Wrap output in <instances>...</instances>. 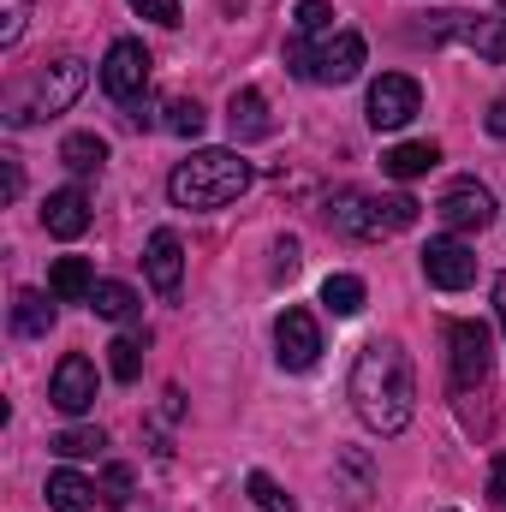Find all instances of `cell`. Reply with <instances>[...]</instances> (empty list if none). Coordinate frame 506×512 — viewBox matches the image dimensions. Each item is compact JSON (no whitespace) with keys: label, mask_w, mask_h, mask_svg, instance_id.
<instances>
[{"label":"cell","mask_w":506,"mask_h":512,"mask_svg":"<svg viewBox=\"0 0 506 512\" xmlns=\"http://www.w3.org/2000/svg\"><path fill=\"white\" fill-rule=\"evenodd\" d=\"M48 292H54V304H90V292H96L90 262H84V256H60V262L48 268Z\"/></svg>","instance_id":"obj_16"},{"label":"cell","mask_w":506,"mask_h":512,"mask_svg":"<svg viewBox=\"0 0 506 512\" xmlns=\"http://www.w3.org/2000/svg\"><path fill=\"white\" fill-rule=\"evenodd\" d=\"M274 274H280V280L298 274V239H280V245H274Z\"/></svg>","instance_id":"obj_34"},{"label":"cell","mask_w":506,"mask_h":512,"mask_svg":"<svg viewBox=\"0 0 506 512\" xmlns=\"http://www.w3.org/2000/svg\"><path fill=\"white\" fill-rule=\"evenodd\" d=\"M0 167H6V203L24 191V167H18V155H0Z\"/></svg>","instance_id":"obj_35"},{"label":"cell","mask_w":506,"mask_h":512,"mask_svg":"<svg viewBox=\"0 0 506 512\" xmlns=\"http://www.w3.org/2000/svg\"><path fill=\"white\" fill-rule=\"evenodd\" d=\"M381 167H387V179H423V173H435L441 167V149L435 143H393L387 155H381Z\"/></svg>","instance_id":"obj_18"},{"label":"cell","mask_w":506,"mask_h":512,"mask_svg":"<svg viewBox=\"0 0 506 512\" xmlns=\"http://www.w3.org/2000/svg\"><path fill=\"white\" fill-rule=\"evenodd\" d=\"M102 447H108L102 429H60V435H54V453H60V459H96Z\"/></svg>","instance_id":"obj_26"},{"label":"cell","mask_w":506,"mask_h":512,"mask_svg":"<svg viewBox=\"0 0 506 512\" xmlns=\"http://www.w3.org/2000/svg\"><path fill=\"white\" fill-rule=\"evenodd\" d=\"M364 36L358 30H328V36H292L286 42V66L310 84H352L364 72Z\"/></svg>","instance_id":"obj_3"},{"label":"cell","mask_w":506,"mask_h":512,"mask_svg":"<svg viewBox=\"0 0 506 512\" xmlns=\"http://www.w3.org/2000/svg\"><path fill=\"white\" fill-rule=\"evenodd\" d=\"M227 131H233V143H262V137L274 131L262 90H233V102H227Z\"/></svg>","instance_id":"obj_15"},{"label":"cell","mask_w":506,"mask_h":512,"mask_svg":"<svg viewBox=\"0 0 506 512\" xmlns=\"http://www.w3.org/2000/svg\"><path fill=\"white\" fill-rule=\"evenodd\" d=\"M42 227H48L54 239H84V233H90V197H84L78 185L48 191V203H42Z\"/></svg>","instance_id":"obj_13"},{"label":"cell","mask_w":506,"mask_h":512,"mask_svg":"<svg viewBox=\"0 0 506 512\" xmlns=\"http://www.w3.org/2000/svg\"><path fill=\"white\" fill-rule=\"evenodd\" d=\"M447 352H453V387H459V393H471V387L489 382L495 352H489V328H483V322H453V328H447Z\"/></svg>","instance_id":"obj_8"},{"label":"cell","mask_w":506,"mask_h":512,"mask_svg":"<svg viewBox=\"0 0 506 512\" xmlns=\"http://www.w3.org/2000/svg\"><path fill=\"white\" fill-rule=\"evenodd\" d=\"M60 161H66L78 179H90V173L108 167V137H96V131H72V137L60 143Z\"/></svg>","instance_id":"obj_20"},{"label":"cell","mask_w":506,"mask_h":512,"mask_svg":"<svg viewBox=\"0 0 506 512\" xmlns=\"http://www.w3.org/2000/svg\"><path fill=\"white\" fill-rule=\"evenodd\" d=\"M143 268H149V286L161 292V298H173L179 292V280H185V245H179V233H155L149 239V251H143Z\"/></svg>","instance_id":"obj_14"},{"label":"cell","mask_w":506,"mask_h":512,"mask_svg":"<svg viewBox=\"0 0 506 512\" xmlns=\"http://www.w3.org/2000/svg\"><path fill=\"white\" fill-rule=\"evenodd\" d=\"M48 399H54L66 417H84V411L96 405V364H90L84 352H66V358L54 364V376H48Z\"/></svg>","instance_id":"obj_10"},{"label":"cell","mask_w":506,"mask_h":512,"mask_svg":"<svg viewBox=\"0 0 506 512\" xmlns=\"http://www.w3.org/2000/svg\"><path fill=\"white\" fill-rule=\"evenodd\" d=\"M352 411L364 429L376 435H399L417 411V376H411V358L399 340H370L352 364Z\"/></svg>","instance_id":"obj_1"},{"label":"cell","mask_w":506,"mask_h":512,"mask_svg":"<svg viewBox=\"0 0 506 512\" xmlns=\"http://www.w3.org/2000/svg\"><path fill=\"white\" fill-rule=\"evenodd\" d=\"M495 316H501V334H506V274L495 280Z\"/></svg>","instance_id":"obj_37"},{"label":"cell","mask_w":506,"mask_h":512,"mask_svg":"<svg viewBox=\"0 0 506 512\" xmlns=\"http://www.w3.org/2000/svg\"><path fill=\"white\" fill-rule=\"evenodd\" d=\"M149 72H155L149 48L131 42V36H120V42L108 48V60H102V90H108L120 108H137V102L149 96Z\"/></svg>","instance_id":"obj_5"},{"label":"cell","mask_w":506,"mask_h":512,"mask_svg":"<svg viewBox=\"0 0 506 512\" xmlns=\"http://www.w3.org/2000/svg\"><path fill=\"white\" fill-rule=\"evenodd\" d=\"M84 84H90V66L78 60V54H66V60H54L48 72H36V84H30V102H12V114H6V126H24V120H36V114H66L78 96H84Z\"/></svg>","instance_id":"obj_4"},{"label":"cell","mask_w":506,"mask_h":512,"mask_svg":"<svg viewBox=\"0 0 506 512\" xmlns=\"http://www.w3.org/2000/svg\"><path fill=\"white\" fill-rule=\"evenodd\" d=\"M417 114H423V90H417L411 72H381L370 84V126L376 131H399V126H411Z\"/></svg>","instance_id":"obj_6"},{"label":"cell","mask_w":506,"mask_h":512,"mask_svg":"<svg viewBox=\"0 0 506 512\" xmlns=\"http://www.w3.org/2000/svg\"><path fill=\"white\" fill-rule=\"evenodd\" d=\"M108 370H114V382H137L143 376V340L137 334H120L108 346Z\"/></svg>","instance_id":"obj_24"},{"label":"cell","mask_w":506,"mask_h":512,"mask_svg":"<svg viewBox=\"0 0 506 512\" xmlns=\"http://www.w3.org/2000/svg\"><path fill=\"white\" fill-rule=\"evenodd\" d=\"M364 298H370V292H364L358 274H328V280H322V304H328L334 316H358Z\"/></svg>","instance_id":"obj_23"},{"label":"cell","mask_w":506,"mask_h":512,"mask_svg":"<svg viewBox=\"0 0 506 512\" xmlns=\"http://www.w3.org/2000/svg\"><path fill=\"white\" fill-rule=\"evenodd\" d=\"M90 310H96L102 322H131L143 304H137V292H131L126 280H96V292H90Z\"/></svg>","instance_id":"obj_22"},{"label":"cell","mask_w":506,"mask_h":512,"mask_svg":"<svg viewBox=\"0 0 506 512\" xmlns=\"http://www.w3.org/2000/svg\"><path fill=\"white\" fill-rule=\"evenodd\" d=\"M131 6H137L143 18H155V24H167V30L179 24V0H131Z\"/></svg>","instance_id":"obj_32"},{"label":"cell","mask_w":506,"mask_h":512,"mask_svg":"<svg viewBox=\"0 0 506 512\" xmlns=\"http://www.w3.org/2000/svg\"><path fill=\"white\" fill-rule=\"evenodd\" d=\"M489 501H495V512H506V453H495V465H489Z\"/></svg>","instance_id":"obj_33"},{"label":"cell","mask_w":506,"mask_h":512,"mask_svg":"<svg viewBox=\"0 0 506 512\" xmlns=\"http://www.w3.org/2000/svg\"><path fill=\"white\" fill-rule=\"evenodd\" d=\"M203 126H209V114H203L191 96L167 102V120H161V131H173V137H203Z\"/></svg>","instance_id":"obj_27"},{"label":"cell","mask_w":506,"mask_h":512,"mask_svg":"<svg viewBox=\"0 0 506 512\" xmlns=\"http://www.w3.org/2000/svg\"><path fill=\"white\" fill-rule=\"evenodd\" d=\"M245 495H251L262 512H298V501H292V495H286L268 471H251V477H245Z\"/></svg>","instance_id":"obj_25"},{"label":"cell","mask_w":506,"mask_h":512,"mask_svg":"<svg viewBox=\"0 0 506 512\" xmlns=\"http://www.w3.org/2000/svg\"><path fill=\"white\" fill-rule=\"evenodd\" d=\"M381 215H387V233H405L417 227V197H381Z\"/></svg>","instance_id":"obj_31"},{"label":"cell","mask_w":506,"mask_h":512,"mask_svg":"<svg viewBox=\"0 0 506 512\" xmlns=\"http://www.w3.org/2000/svg\"><path fill=\"white\" fill-rule=\"evenodd\" d=\"M274 358H280V370H292V376L316 370V358H322V328H316L310 310H280V322H274Z\"/></svg>","instance_id":"obj_7"},{"label":"cell","mask_w":506,"mask_h":512,"mask_svg":"<svg viewBox=\"0 0 506 512\" xmlns=\"http://www.w3.org/2000/svg\"><path fill=\"white\" fill-rule=\"evenodd\" d=\"M435 215H441L447 233H483V227L495 221V197H489V185H477V179H453V185L441 191Z\"/></svg>","instance_id":"obj_9"},{"label":"cell","mask_w":506,"mask_h":512,"mask_svg":"<svg viewBox=\"0 0 506 512\" xmlns=\"http://www.w3.org/2000/svg\"><path fill=\"white\" fill-rule=\"evenodd\" d=\"M30 6H36V0H0V42H6V48L24 36V18H30Z\"/></svg>","instance_id":"obj_29"},{"label":"cell","mask_w":506,"mask_h":512,"mask_svg":"<svg viewBox=\"0 0 506 512\" xmlns=\"http://www.w3.org/2000/svg\"><path fill=\"white\" fill-rule=\"evenodd\" d=\"M48 328H54V304H48V292L24 286V292L12 298V334H18V340H48Z\"/></svg>","instance_id":"obj_17"},{"label":"cell","mask_w":506,"mask_h":512,"mask_svg":"<svg viewBox=\"0 0 506 512\" xmlns=\"http://www.w3.org/2000/svg\"><path fill=\"white\" fill-rule=\"evenodd\" d=\"M423 274H429V286H441V292H465L471 280H477V256L465 239H429L423 245Z\"/></svg>","instance_id":"obj_12"},{"label":"cell","mask_w":506,"mask_h":512,"mask_svg":"<svg viewBox=\"0 0 506 512\" xmlns=\"http://www.w3.org/2000/svg\"><path fill=\"white\" fill-rule=\"evenodd\" d=\"M102 507H131V471L126 465H108V477H102Z\"/></svg>","instance_id":"obj_30"},{"label":"cell","mask_w":506,"mask_h":512,"mask_svg":"<svg viewBox=\"0 0 506 512\" xmlns=\"http://www.w3.org/2000/svg\"><path fill=\"white\" fill-rule=\"evenodd\" d=\"M292 36H328L334 30V6L328 0H298V12H292Z\"/></svg>","instance_id":"obj_28"},{"label":"cell","mask_w":506,"mask_h":512,"mask_svg":"<svg viewBox=\"0 0 506 512\" xmlns=\"http://www.w3.org/2000/svg\"><path fill=\"white\" fill-rule=\"evenodd\" d=\"M48 507L54 512H90L96 507V489H90L78 471L60 465V471H48Z\"/></svg>","instance_id":"obj_21"},{"label":"cell","mask_w":506,"mask_h":512,"mask_svg":"<svg viewBox=\"0 0 506 512\" xmlns=\"http://www.w3.org/2000/svg\"><path fill=\"white\" fill-rule=\"evenodd\" d=\"M459 36H465V48H477L483 60H506V18L495 12H459Z\"/></svg>","instance_id":"obj_19"},{"label":"cell","mask_w":506,"mask_h":512,"mask_svg":"<svg viewBox=\"0 0 506 512\" xmlns=\"http://www.w3.org/2000/svg\"><path fill=\"white\" fill-rule=\"evenodd\" d=\"M328 227H334L340 239H381V233H387L381 197H364V191H334V197H328Z\"/></svg>","instance_id":"obj_11"},{"label":"cell","mask_w":506,"mask_h":512,"mask_svg":"<svg viewBox=\"0 0 506 512\" xmlns=\"http://www.w3.org/2000/svg\"><path fill=\"white\" fill-rule=\"evenodd\" d=\"M489 131H495V137H506V102H495V108H489Z\"/></svg>","instance_id":"obj_36"},{"label":"cell","mask_w":506,"mask_h":512,"mask_svg":"<svg viewBox=\"0 0 506 512\" xmlns=\"http://www.w3.org/2000/svg\"><path fill=\"white\" fill-rule=\"evenodd\" d=\"M256 167L239 155V149H197L191 161H179L167 173V197L179 209H227L251 191Z\"/></svg>","instance_id":"obj_2"}]
</instances>
